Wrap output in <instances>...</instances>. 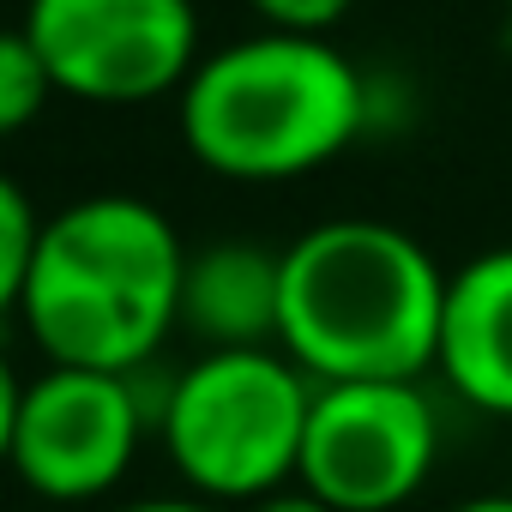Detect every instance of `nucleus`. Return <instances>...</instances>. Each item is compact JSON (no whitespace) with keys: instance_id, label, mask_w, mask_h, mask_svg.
Here are the masks:
<instances>
[{"instance_id":"nucleus-1","label":"nucleus","mask_w":512,"mask_h":512,"mask_svg":"<svg viewBox=\"0 0 512 512\" xmlns=\"http://www.w3.org/2000/svg\"><path fill=\"white\" fill-rule=\"evenodd\" d=\"M446 272L380 217H332L284 247L278 350L314 386L422 380L440 362Z\"/></svg>"},{"instance_id":"nucleus-2","label":"nucleus","mask_w":512,"mask_h":512,"mask_svg":"<svg viewBox=\"0 0 512 512\" xmlns=\"http://www.w3.org/2000/svg\"><path fill=\"white\" fill-rule=\"evenodd\" d=\"M181 272L187 247L151 199L91 193L43 217L19 314L49 368L139 374L181 326Z\"/></svg>"},{"instance_id":"nucleus-3","label":"nucleus","mask_w":512,"mask_h":512,"mask_svg":"<svg viewBox=\"0 0 512 512\" xmlns=\"http://www.w3.org/2000/svg\"><path fill=\"white\" fill-rule=\"evenodd\" d=\"M368 121V85L326 37L260 31L181 85L187 151L229 181H290L332 163Z\"/></svg>"},{"instance_id":"nucleus-4","label":"nucleus","mask_w":512,"mask_h":512,"mask_svg":"<svg viewBox=\"0 0 512 512\" xmlns=\"http://www.w3.org/2000/svg\"><path fill=\"white\" fill-rule=\"evenodd\" d=\"M314 380L284 350H205L163 386L157 440L211 506H253L296 482Z\"/></svg>"},{"instance_id":"nucleus-5","label":"nucleus","mask_w":512,"mask_h":512,"mask_svg":"<svg viewBox=\"0 0 512 512\" xmlns=\"http://www.w3.org/2000/svg\"><path fill=\"white\" fill-rule=\"evenodd\" d=\"M440 458V416L422 380L314 386L296 482L332 512H398Z\"/></svg>"},{"instance_id":"nucleus-6","label":"nucleus","mask_w":512,"mask_h":512,"mask_svg":"<svg viewBox=\"0 0 512 512\" xmlns=\"http://www.w3.org/2000/svg\"><path fill=\"white\" fill-rule=\"evenodd\" d=\"M25 37L55 91L85 103H151L199 67L193 0H31Z\"/></svg>"},{"instance_id":"nucleus-7","label":"nucleus","mask_w":512,"mask_h":512,"mask_svg":"<svg viewBox=\"0 0 512 512\" xmlns=\"http://www.w3.org/2000/svg\"><path fill=\"white\" fill-rule=\"evenodd\" d=\"M151 428L157 404L139 392V374L43 368L37 380H25V410L7 470H19V482L55 506L103 500L121 488Z\"/></svg>"},{"instance_id":"nucleus-8","label":"nucleus","mask_w":512,"mask_h":512,"mask_svg":"<svg viewBox=\"0 0 512 512\" xmlns=\"http://www.w3.org/2000/svg\"><path fill=\"white\" fill-rule=\"evenodd\" d=\"M434 368L464 404L512 422V247H488L446 278Z\"/></svg>"},{"instance_id":"nucleus-9","label":"nucleus","mask_w":512,"mask_h":512,"mask_svg":"<svg viewBox=\"0 0 512 512\" xmlns=\"http://www.w3.org/2000/svg\"><path fill=\"white\" fill-rule=\"evenodd\" d=\"M284 253L260 241H211L187 253L181 326L205 350H278Z\"/></svg>"},{"instance_id":"nucleus-10","label":"nucleus","mask_w":512,"mask_h":512,"mask_svg":"<svg viewBox=\"0 0 512 512\" xmlns=\"http://www.w3.org/2000/svg\"><path fill=\"white\" fill-rule=\"evenodd\" d=\"M49 91H55V79H49L43 55L31 49L25 25H13V31L0 25V139L19 133V127H31L43 115Z\"/></svg>"},{"instance_id":"nucleus-11","label":"nucleus","mask_w":512,"mask_h":512,"mask_svg":"<svg viewBox=\"0 0 512 512\" xmlns=\"http://www.w3.org/2000/svg\"><path fill=\"white\" fill-rule=\"evenodd\" d=\"M37 235H43L37 205L25 199V187L13 175H0V320L19 314V302H25V278H31V260H37Z\"/></svg>"},{"instance_id":"nucleus-12","label":"nucleus","mask_w":512,"mask_h":512,"mask_svg":"<svg viewBox=\"0 0 512 512\" xmlns=\"http://www.w3.org/2000/svg\"><path fill=\"white\" fill-rule=\"evenodd\" d=\"M253 13H260L266 25L290 31V37H320L326 25H338L356 0H247Z\"/></svg>"},{"instance_id":"nucleus-13","label":"nucleus","mask_w":512,"mask_h":512,"mask_svg":"<svg viewBox=\"0 0 512 512\" xmlns=\"http://www.w3.org/2000/svg\"><path fill=\"white\" fill-rule=\"evenodd\" d=\"M19 410H25V380L0 350V464H13V434H19Z\"/></svg>"},{"instance_id":"nucleus-14","label":"nucleus","mask_w":512,"mask_h":512,"mask_svg":"<svg viewBox=\"0 0 512 512\" xmlns=\"http://www.w3.org/2000/svg\"><path fill=\"white\" fill-rule=\"evenodd\" d=\"M247 512H332L320 494H308L302 482H290V488H278V494H266V500H253Z\"/></svg>"},{"instance_id":"nucleus-15","label":"nucleus","mask_w":512,"mask_h":512,"mask_svg":"<svg viewBox=\"0 0 512 512\" xmlns=\"http://www.w3.org/2000/svg\"><path fill=\"white\" fill-rule=\"evenodd\" d=\"M121 512H229V506H211L199 494H151V500H133Z\"/></svg>"},{"instance_id":"nucleus-16","label":"nucleus","mask_w":512,"mask_h":512,"mask_svg":"<svg viewBox=\"0 0 512 512\" xmlns=\"http://www.w3.org/2000/svg\"><path fill=\"white\" fill-rule=\"evenodd\" d=\"M452 512H512V494H476V500H458Z\"/></svg>"},{"instance_id":"nucleus-17","label":"nucleus","mask_w":512,"mask_h":512,"mask_svg":"<svg viewBox=\"0 0 512 512\" xmlns=\"http://www.w3.org/2000/svg\"><path fill=\"white\" fill-rule=\"evenodd\" d=\"M506 13H512V0H506Z\"/></svg>"}]
</instances>
